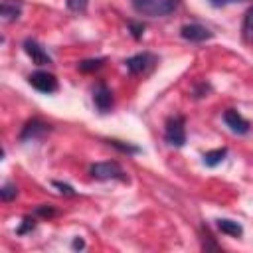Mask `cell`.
I'll return each mask as SVG.
<instances>
[{
	"instance_id": "603a6c76",
	"label": "cell",
	"mask_w": 253,
	"mask_h": 253,
	"mask_svg": "<svg viewBox=\"0 0 253 253\" xmlns=\"http://www.w3.org/2000/svg\"><path fill=\"white\" fill-rule=\"evenodd\" d=\"M233 2H243V0H210V4L215 6V8H221V6H227V4H233Z\"/></svg>"
},
{
	"instance_id": "44dd1931",
	"label": "cell",
	"mask_w": 253,
	"mask_h": 253,
	"mask_svg": "<svg viewBox=\"0 0 253 253\" xmlns=\"http://www.w3.org/2000/svg\"><path fill=\"white\" fill-rule=\"evenodd\" d=\"M53 186H55V188H59V192H61V194H65V196H75V190H73L69 184H63V182H53Z\"/></svg>"
},
{
	"instance_id": "ffe728a7",
	"label": "cell",
	"mask_w": 253,
	"mask_h": 253,
	"mask_svg": "<svg viewBox=\"0 0 253 253\" xmlns=\"http://www.w3.org/2000/svg\"><path fill=\"white\" fill-rule=\"evenodd\" d=\"M109 144H113L115 148H119V150H123V152H138V148L136 146H130V144H123L121 140H109Z\"/></svg>"
},
{
	"instance_id": "e0dca14e",
	"label": "cell",
	"mask_w": 253,
	"mask_h": 253,
	"mask_svg": "<svg viewBox=\"0 0 253 253\" xmlns=\"http://www.w3.org/2000/svg\"><path fill=\"white\" fill-rule=\"evenodd\" d=\"M65 4H67V8L71 10V12H85L87 10V4H89V0H65Z\"/></svg>"
},
{
	"instance_id": "5bb4252c",
	"label": "cell",
	"mask_w": 253,
	"mask_h": 253,
	"mask_svg": "<svg viewBox=\"0 0 253 253\" xmlns=\"http://www.w3.org/2000/svg\"><path fill=\"white\" fill-rule=\"evenodd\" d=\"M105 63V57H97V59H83L77 63V69L83 71V73H91V71H97L99 67H103Z\"/></svg>"
},
{
	"instance_id": "8fae6325",
	"label": "cell",
	"mask_w": 253,
	"mask_h": 253,
	"mask_svg": "<svg viewBox=\"0 0 253 253\" xmlns=\"http://www.w3.org/2000/svg\"><path fill=\"white\" fill-rule=\"evenodd\" d=\"M0 14L4 22H16L22 14V2L20 0H2Z\"/></svg>"
},
{
	"instance_id": "30bf717a",
	"label": "cell",
	"mask_w": 253,
	"mask_h": 253,
	"mask_svg": "<svg viewBox=\"0 0 253 253\" xmlns=\"http://www.w3.org/2000/svg\"><path fill=\"white\" fill-rule=\"evenodd\" d=\"M223 121H225V125H227L233 132H237V134L249 132V123H247L235 109H227V111L223 113Z\"/></svg>"
},
{
	"instance_id": "7c38bea8",
	"label": "cell",
	"mask_w": 253,
	"mask_h": 253,
	"mask_svg": "<svg viewBox=\"0 0 253 253\" xmlns=\"http://www.w3.org/2000/svg\"><path fill=\"white\" fill-rule=\"evenodd\" d=\"M217 227H219V231L221 233H225V235H231V237H241L243 235V227L237 223V221H233V219H217Z\"/></svg>"
},
{
	"instance_id": "8992f818",
	"label": "cell",
	"mask_w": 253,
	"mask_h": 253,
	"mask_svg": "<svg viewBox=\"0 0 253 253\" xmlns=\"http://www.w3.org/2000/svg\"><path fill=\"white\" fill-rule=\"evenodd\" d=\"M49 125L43 123L42 119H32L24 125L22 132H20V140H36V138H42L49 132Z\"/></svg>"
},
{
	"instance_id": "3957f363",
	"label": "cell",
	"mask_w": 253,
	"mask_h": 253,
	"mask_svg": "<svg viewBox=\"0 0 253 253\" xmlns=\"http://www.w3.org/2000/svg\"><path fill=\"white\" fill-rule=\"evenodd\" d=\"M186 121L182 115H174L166 121V128H164V138L168 144L172 146H184L186 142V128H184Z\"/></svg>"
},
{
	"instance_id": "d6986e66",
	"label": "cell",
	"mask_w": 253,
	"mask_h": 253,
	"mask_svg": "<svg viewBox=\"0 0 253 253\" xmlns=\"http://www.w3.org/2000/svg\"><path fill=\"white\" fill-rule=\"evenodd\" d=\"M128 30H130V34H132L134 40H140L142 34H144V26L140 22H128Z\"/></svg>"
},
{
	"instance_id": "4fadbf2b",
	"label": "cell",
	"mask_w": 253,
	"mask_h": 253,
	"mask_svg": "<svg viewBox=\"0 0 253 253\" xmlns=\"http://www.w3.org/2000/svg\"><path fill=\"white\" fill-rule=\"evenodd\" d=\"M225 156H227V148H215V150H210V152L204 154V164L210 166V168H213V166H217Z\"/></svg>"
},
{
	"instance_id": "5b68a950",
	"label": "cell",
	"mask_w": 253,
	"mask_h": 253,
	"mask_svg": "<svg viewBox=\"0 0 253 253\" xmlns=\"http://www.w3.org/2000/svg\"><path fill=\"white\" fill-rule=\"evenodd\" d=\"M154 63H156V55L146 53V51H144V53H136V55H132V57H128V59L125 61L126 69H128L132 75L146 73Z\"/></svg>"
},
{
	"instance_id": "ac0fdd59",
	"label": "cell",
	"mask_w": 253,
	"mask_h": 253,
	"mask_svg": "<svg viewBox=\"0 0 253 253\" xmlns=\"http://www.w3.org/2000/svg\"><path fill=\"white\" fill-rule=\"evenodd\" d=\"M34 227H36V219H34V217H24V221H22V225L16 229V233H18V235H24V233L32 231Z\"/></svg>"
},
{
	"instance_id": "7402d4cb",
	"label": "cell",
	"mask_w": 253,
	"mask_h": 253,
	"mask_svg": "<svg viewBox=\"0 0 253 253\" xmlns=\"http://www.w3.org/2000/svg\"><path fill=\"white\" fill-rule=\"evenodd\" d=\"M202 247H204L206 251H208V249H219V245L211 241V235H210L208 231H206V237H204V245H202Z\"/></svg>"
},
{
	"instance_id": "2e32d148",
	"label": "cell",
	"mask_w": 253,
	"mask_h": 253,
	"mask_svg": "<svg viewBox=\"0 0 253 253\" xmlns=\"http://www.w3.org/2000/svg\"><path fill=\"white\" fill-rule=\"evenodd\" d=\"M243 38L245 40H253V8L247 10L245 20H243Z\"/></svg>"
},
{
	"instance_id": "6da1fadb",
	"label": "cell",
	"mask_w": 253,
	"mask_h": 253,
	"mask_svg": "<svg viewBox=\"0 0 253 253\" xmlns=\"http://www.w3.org/2000/svg\"><path fill=\"white\" fill-rule=\"evenodd\" d=\"M130 4L134 8V12L140 16L164 18L178 8L180 0H130Z\"/></svg>"
},
{
	"instance_id": "7a4b0ae2",
	"label": "cell",
	"mask_w": 253,
	"mask_h": 253,
	"mask_svg": "<svg viewBox=\"0 0 253 253\" xmlns=\"http://www.w3.org/2000/svg\"><path fill=\"white\" fill-rule=\"evenodd\" d=\"M89 174H91L95 180H123V182L126 180L125 170L119 166V162H111V160L91 164Z\"/></svg>"
},
{
	"instance_id": "277c9868",
	"label": "cell",
	"mask_w": 253,
	"mask_h": 253,
	"mask_svg": "<svg viewBox=\"0 0 253 253\" xmlns=\"http://www.w3.org/2000/svg\"><path fill=\"white\" fill-rule=\"evenodd\" d=\"M28 81L40 93H47L49 95V93H55L57 91V79H55V75H51L47 71H36V73H32L28 77Z\"/></svg>"
},
{
	"instance_id": "ba28073f",
	"label": "cell",
	"mask_w": 253,
	"mask_h": 253,
	"mask_svg": "<svg viewBox=\"0 0 253 253\" xmlns=\"http://www.w3.org/2000/svg\"><path fill=\"white\" fill-rule=\"evenodd\" d=\"M24 49H26V53L30 55V59H32L36 65H47V63H51L49 53H47L36 40H26V42H24Z\"/></svg>"
},
{
	"instance_id": "9a60e30c",
	"label": "cell",
	"mask_w": 253,
	"mask_h": 253,
	"mask_svg": "<svg viewBox=\"0 0 253 253\" xmlns=\"http://www.w3.org/2000/svg\"><path fill=\"white\" fill-rule=\"evenodd\" d=\"M16 196H18V188H16V184L6 182V184L2 186V190H0V198H2V202H10V200H14Z\"/></svg>"
},
{
	"instance_id": "cb8c5ba5",
	"label": "cell",
	"mask_w": 253,
	"mask_h": 253,
	"mask_svg": "<svg viewBox=\"0 0 253 253\" xmlns=\"http://www.w3.org/2000/svg\"><path fill=\"white\" fill-rule=\"evenodd\" d=\"M38 213H42V215H45V217H51V215H55V210L53 208H38Z\"/></svg>"
},
{
	"instance_id": "d4e9b609",
	"label": "cell",
	"mask_w": 253,
	"mask_h": 253,
	"mask_svg": "<svg viewBox=\"0 0 253 253\" xmlns=\"http://www.w3.org/2000/svg\"><path fill=\"white\" fill-rule=\"evenodd\" d=\"M83 247H85V243H83V239H79V237H77V239L73 241V249H83Z\"/></svg>"
},
{
	"instance_id": "52a82bcc",
	"label": "cell",
	"mask_w": 253,
	"mask_h": 253,
	"mask_svg": "<svg viewBox=\"0 0 253 253\" xmlns=\"http://www.w3.org/2000/svg\"><path fill=\"white\" fill-rule=\"evenodd\" d=\"M180 36H182L184 40H188V42L200 43V42L210 40L213 34H211L206 26H202V24H186V26L180 28Z\"/></svg>"
},
{
	"instance_id": "9c48e42d",
	"label": "cell",
	"mask_w": 253,
	"mask_h": 253,
	"mask_svg": "<svg viewBox=\"0 0 253 253\" xmlns=\"http://www.w3.org/2000/svg\"><path fill=\"white\" fill-rule=\"evenodd\" d=\"M93 103L101 113H107L113 107V93L105 83H99L97 89L93 91Z\"/></svg>"
}]
</instances>
